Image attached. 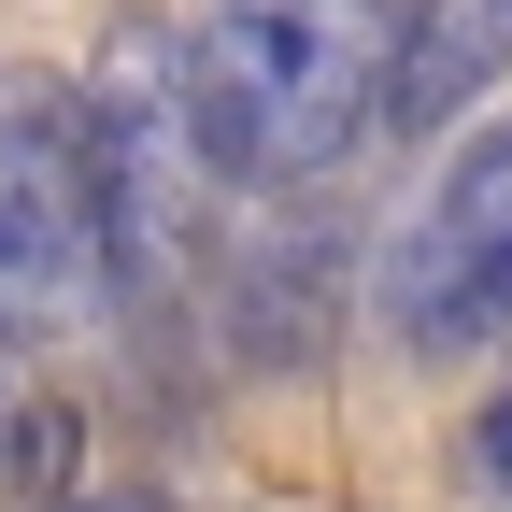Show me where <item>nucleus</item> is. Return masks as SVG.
Returning <instances> with one entry per match:
<instances>
[{
	"label": "nucleus",
	"instance_id": "1",
	"mask_svg": "<svg viewBox=\"0 0 512 512\" xmlns=\"http://www.w3.org/2000/svg\"><path fill=\"white\" fill-rule=\"evenodd\" d=\"M413 0H214V29L185 43V128L214 171H328L356 128H384V57H399Z\"/></svg>",
	"mask_w": 512,
	"mask_h": 512
},
{
	"label": "nucleus",
	"instance_id": "2",
	"mask_svg": "<svg viewBox=\"0 0 512 512\" xmlns=\"http://www.w3.org/2000/svg\"><path fill=\"white\" fill-rule=\"evenodd\" d=\"M114 271V185L72 86H0V342L72 328Z\"/></svg>",
	"mask_w": 512,
	"mask_h": 512
},
{
	"label": "nucleus",
	"instance_id": "3",
	"mask_svg": "<svg viewBox=\"0 0 512 512\" xmlns=\"http://www.w3.org/2000/svg\"><path fill=\"white\" fill-rule=\"evenodd\" d=\"M384 313H399L413 356H484L512 342V114H484L456 171L427 185V214L384 271Z\"/></svg>",
	"mask_w": 512,
	"mask_h": 512
},
{
	"label": "nucleus",
	"instance_id": "4",
	"mask_svg": "<svg viewBox=\"0 0 512 512\" xmlns=\"http://www.w3.org/2000/svg\"><path fill=\"white\" fill-rule=\"evenodd\" d=\"M498 57H512V0H413V15H399V57H384V128L456 114Z\"/></svg>",
	"mask_w": 512,
	"mask_h": 512
},
{
	"label": "nucleus",
	"instance_id": "5",
	"mask_svg": "<svg viewBox=\"0 0 512 512\" xmlns=\"http://www.w3.org/2000/svg\"><path fill=\"white\" fill-rule=\"evenodd\" d=\"M72 456H86V427H72V399L0 342V512H29V498H57L72 484Z\"/></svg>",
	"mask_w": 512,
	"mask_h": 512
},
{
	"label": "nucleus",
	"instance_id": "6",
	"mask_svg": "<svg viewBox=\"0 0 512 512\" xmlns=\"http://www.w3.org/2000/svg\"><path fill=\"white\" fill-rule=\"evenodd\" d=\"M470 470H484V498L512 512V384H498V399H484V441H470Z\"/></svg>",
	"mask_w": 512,
	"mask_h": 512
},
{
	"label": "nucleus",
	"instance_id": "7",
	"mask_svg": "<svg viewBox=\"0 0 512 512\" xmlns=\"http://www.w3.org/2000/svg\"><path fill=\"white\" fill-rule=\"evenodd\" d=\"M29 512H185V498H157V484H100V498L57 484V498H29Z\"/></svg>",
	"mask_w": 512,
	"mask_h": 512
}]
</instances>
